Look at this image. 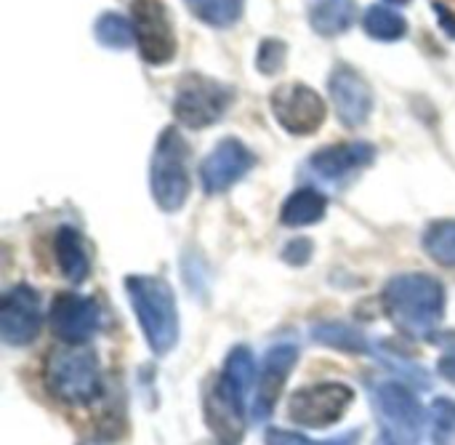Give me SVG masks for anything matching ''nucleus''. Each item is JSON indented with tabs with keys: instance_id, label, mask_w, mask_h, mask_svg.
Segmentation results:
<instances>
[{
	"instance_id": "obj_31",
	"label": "nucleus",
	"mask_w": 455,
	"mask_h": 445,
	"mask_svg": "<svg viewBox=\"0 0 455 445\" xmlns=\"http://www.w3.org/2000/svg\"><path fill=\"white\" fill-rule=\"evenodd\" d=\"M384 3H392V5H403V3H408V0H384Z\"/></svg>"
},
{
	"instance_id": "obj_4",
	"label": "nucleus",
	"mask_w": 455,
	"mask_h": 445,
	"mask_svg": "<svg viewBox=\"0 0 455 445\" xmlns=\"http://www.w3.org/2000/svg\"><path fill=\"white\" fill-rule=\"evenodd\" d=\"M43 382L53 400L61 406H91L101 395V363L88 344H59L48 352Z\"/></svg>"
},
{
	"instance_id": "obj_21",
	"label": "nucleus",
	"mask_w": 455,
	"mask_h": 445,
	"mask_svg": "<svg viewBox=\"0 0 455 445\" xmlns=\"http://www.w3.org/2000/svg\"><path fill=\"white\" fill-rule=\"evenodd\" d=\"M363 29L381 43H395L408 35V21L389 5H371L363 13Z\"/></svg>"
},
{
	"instance_id": "obj_14",
	"label": "nucleus",
	"mask_w": 455,
	"mask_h": 445,
	"mask_svg": "<svg viewBox=\"0 0 455 445\" xmlns=\"http://www.w3.org/2000/svg\"><path fill=\"white\" fill-rule=\"evenodd\" d=\"M51 331L67 344H88L101 328V307L91 296L59 294L48 310Z\"/></svg>"
},
{
	"instance_id": "obj_22",
	"label": "nucleus",
	"mask_w": 455,
	"mask_h": 445,
	"mask_svg": "<svg viewBox=\"0 0 455 445\" xmlns=\"http://www.w3.org/2000/svg\"><path fill=\"white\" fill-rule=\"evenodd\" d=\"M96 40L104 45V48H112V51H125L131 45H136V29H133V21L131 16H123V13H115V11H107L96 19Z\"/></svg>"
},
{
	"instance_id": "obj_30",
	"label": "nucleus",
	"mask_w": 455,
	"mask_h": 445,
	"mask_svg": "<svg viewBox=\"0 0 455 445\" xmlns=\"http://www.w3.org/2000/svg\"><path fill=\"white\" fill-rule=\"evenodd\" d=\"M435 11H437V16H440V27L451 35V37H455V13L453 11H448L445 5H435Z\"/></svg>"
},
{
	"instance_id": "obj_1",
	"label": "nucleus",
	"mask_w": 455,
	"mask_h": 445,
	"mask_svg": "<svg viewBox=\"0 0 455 445\" xmlns=\"http://www.w3.org/2000/svg\"><path fill=\"white\" fill-rule=\"evenodd\" d=\"M256 384V358L248 347L229 350L221 374L216 376L208 400L205 422L219 445H240L248 425V392Z\"/></svg>"
},
{
	"instance_id": "obj_18",
	"label": "nucleus",
	"mask_w": 455,
	"mask_h": 445,
	"mask_svg": "<svg viewBox=\"0 0 455 445\" xmlns=\"http://www.w3.org/2000/svg\"><path fill=\"white\" fill-rule=\"evenodd\" d=\"M309 24L323 37L344 35L355 24V0H307Z\"/></svg>"
},
{
	"instance_id": "obj_28",
	"label": "nucleus",
	"mask_w": 455,
	"mask_h": 445,
	"mask_svg": "<svg viewBox=\"0 0 455 445\" xmlns=\"http://www.w3.org/2000/svg\"><path fill=\"white\" fill-rule=\"evenodd\" d=\"M312 251H315V246L309 238H296L283 248V259L288 264H307L312 259Z\"/></svg>"
},
{
	"instance_id": "obj_2",
	"label": "nucleus",
	"mask_w": 455,
	"mask_h": 445,
	"mask_svg": "<svg viewBox=\"0 0 455 445\" xmlns=\"http://www.w3.org/2000/svg\"><path fill=\"white\" fill-rule=\"evenodd\" d=\"M381 304L387 318L405 336L427 339L443 326L448 296L437 278L427 272H405V275H395L384 286Z\"/></svg>"
},
{
	"instance_id": "obj_11",
	"label": "nucleus",
	"mask_w": 455,
	"mask_h": 445,
	"mask_svg": "<svg viewBox=\"0 0 455 445\" xmlns=\"http://www.w3.org/2000/svg\"><path fill=\"white\" fill-rule=\"evenodd\" d=\"M40 331H43L40 294L27 283L8 288L0 302V339L8 347H27L40 336Z\"/></svg>"
},
{
	"instance_id": "obj_13",
	"label": "nucleus",
	"mask_w": 455,
	"mask_h": 445,
	"mask_svg": "<svg viewBox=\"0 0 455 445\" xmlns=\"http://www.w3.org/2000/svg\"><path fill=\"white\" fill-rule=\"evenodd\" d=\"M256 166V155L240 139H221L200 163V184L205 195H221L243 182Z\"/></svg>"
},
{
	"instance_id": "obj_7",
	"label": "nucleus",
	"mask_w": 455,
	"mask_h": 445,
	"mask_svg": "<svg viewBox=\"0 0 455 445\" xmlns=\"http://www.w3.org/2000/svg\"><path fill=\"white\" fill-rule=\"evenodd\" d=\"M235 101V88L213 80L208 75H184L176 96H173V115L181 125L200 131L216 125Z\"/></svg>"
},
{
	"instance_id": "obj_3",
	"label": "nucleus",
	"mask_w": 455,
	"mask_h": 445,
	"mask_svg": "<svg viewBox=\"0 0 455 445\" xmlns=\"http://www.w3.org/2000/svg\"><path fill=\"white\" fill-rule=\"evenodd\" d=\"M125 294L149 350L157 358L168 355L179 344V334H181L173 288L155 275H128Z\"/></svg>"
},
{
	"instance_id": "obj_6",
	"label": "nucleus",
	"mask_w": 455,
	"mask_h": 445,
	"mask_svg": "<svg viewBox=\"0 0 455 445\" xmlns=\"http://www.w3.org/2000/svg\"><path fill=\"white\" fill-rule=\"evenodd\" d=\"M189 144L179 128L168 125L155 142L152 163H149V190L155 203L165 214H176L184 208L189 198Z\"/></svg>"
},
{
	"instance_id": "obj_29",
	"label": "nucleus",
	"mask_w": 455,
	"mask_h": 445,
	"mask_svg": "<svg viewBox=\"0 0 455 445\" xmlns=\"http://www.w3.org/2000/svg\"><path fill=\"white\" fill-rule=\"evenodd\" d=\"M437 371H440V376H443L445 382L455 384V336L448 342V350H445V355L440 358Z\"/></svg>"
},
{
	"instance_id": "obj_15",
	"label": "nucleus",
	"mask_w": 455,
	"mask_h": 445,
	"mask_svg": "<svg viewBox=\"0 0 455 445\" xmlns=\"http://www.w3.org/2000/svg\"><path fill=\"white\" fill-rule=\"evenodd\" d=\"M328 91H331L333 109L344 125L357 128L368 123L373 112V88L355 67L339 64L328 77Z\"/></svg>"
},
{
	"instance_id": "obj_12",
	"label": "nucleus",
	"mask_w": 455,
	"mask_h": 445,
	"mask_svg": "<svg viewBox=\"0 0 455 445\" xmlns=\"http://www.w3.org/2000/svg\"><path fill=\"white\" fill-rule=\"evenodd\" d=\"M299 363V347L296 344H275L264 355L259 366V379H256V392L251 400V422L261 425L272 417L277 409V400L283 395V387L288 384L293 366Z\"/></svg>"
},
{
	"instance_id": "obj_19",
	"label": "nucleus",
	"mask_w": 455,
	"mask_h": 445,
	"mask_svg": "<svg viewBox=\"0 0 455 445\" xmlns=\"http://www.w3.org/2000/svg\"><path fill=\"white\" fill-rule=\"evenodd\" d=\"M328 211V198L315 187H301L288 195V200L280 208V222L285 227H312L323 222Z\"/></svg>"
},
{
	"instance_id": "obj_9",
	"label": "nucleus",
	"mask_w": 455,
	"mask_h": 445,
	"mask_svg": "<svg viewBox=\"0 0 455 445\" xmlns=\"http://www.w3.org/2000/svg\"><path fill=\"white\" fill-rule=\"evenodd\" d=\"M136 45L149 67H163L176 56V29L163 0H131Z\"/></svg>"
},
{
	"instance_id": "obj_26",
	"label": "nucleus",
	"mask_w": 455,
	"mask_h": 445,
	"mask_svg": "<svg viewBox=\"0 0 455 445\" xmlns=\"http://www.w3.org/2000/svg\"><path fill=\"white\" fill-rule=\"evenodd\" d=\"M264 445H360V430H349V433L331 438V441H312V438L291 433V430L269 427L264 435Z\"/></svg>"
},
{
	"instance_id": "obj_16",
	"label": "nucleus",
	"mask_w": 455,
	"mask_h": 445,
	"mask_svg": "<svg viewBox=\"0 0 455 445\" xmlns=\"http://www.w3.org/2000/svg\"><path fill=\"white\" fill-rule=\"evenodd\" d=\"M376 160V147L368 142H341L317 150L309 158V171L323 182H344L360 171H365Z\"/></svg>"
},
{
	"instance_id": "obj_27",
	"label": "nucleus",
	"mask_w": 455,
	"mask_h": 445,
	"mask_svg": "<svg viewBox=\"0 0 455 445\" xmlns=\"http://www.w3.org/2000/svg\"><path fill=\"white\" fill-rule=\"evenodd\" d=\"M285 56H288V48L283 40H264L259 45V53H256V67L264 72V75H275L283 69L285 64Z\"/></svg>"
},
{
	"instance_id": "obj_24",
	"label": "nucleus",
	"mask_w": 455,
	"mask_h": 445,
	"mask_svg": "<svg viewBox=\"0 0 455 445\" xmlns=\"http://www.w3.org/2000/svg\"><path fill=\"white\" fill-rule=\"evenodd\" d=\"M427 254L445 267H455V219H440L424 232Z\"/></svg>"
},
{
	"instance_id": "obj_8",
	"label": "nucleus",
	"mask_w": 455,
	"mask_h": 445,
	"mask_svg": "<svg viewBox=\"0 0 455 445\" xmlns=\"http://www.w3.org/2000/svg\"><path fill=\"white\" fill-rule=\"evenodd\" d=\"M355 403V390L344 382H320L296 390L288 398V419L304 430H328L339 425Z\"/></svg>"
},
{
	"instance_id": "obj_23",
	"label": "nucleus",
	"mask_w": 455,
	"mask_h": 445,
	"mask_svg": "<svg viewBox=\"0 0 455 445\" xmlns=\"http://www.w3.org/2000/svg\"><path fill=\"white\" fill-rule=\"evenodd\" d=\"M187 8L208 27L227 29L240 21L245 11V0H184Z\"/></svg>"
},
{
	"instance_id": "obj_25",
	"label": "nucleus",
	"mask_w": 455,
	"mask_h": 445,
	"mask_svg": "<svg viewBox=\"0 0 455 445\" xmlns=\"http://www.w3.org/2000/svg\"><path fill=\"white\" fill-rule=\"evenodd\" d=\"M429 438L432 445H455V400L437 398L429 409Z\"/></svg>"
},
{
	"instance_id": "obj_17",
	"label": "nucleus",
	"mask_w": 455,
	"mask_h": 445,
	"mask_svg": "<svg viewBox=\"0 0 455 445\" xmlns=\"http://www.w3.org/2000/svg\"><path fill=\"white\" fill-rule=\"evenodd\" d=\"M53 256H56L59 272L72 286L85 283V278L91 275V256H88L83 235L75 227H59L56 230V235H53Z\"/></svg>"
},
{
	"instance_id": "obj_10",
	"label": "nucleus",
	"mask_w": 455,
	"mask_h": 445,
	"mask_svg": "<svg viewBox=\"0 0 455 445\" xmlns=\"http://www.w3.org/2000/svg\"><path fill=\"white\" fill-rule=\"evenodd\" d=\"M275 120L293 136H312L325 123V99L307 83H285L269 96Z\"/></svg>"
},
{
	"instance_id": "obj_20",
	"label": "nucleus",
	"mask_w": 455,
	"mask_h": 445,
	"mask_svg": "<svg viewBox=\"0 0 455 445\" xmlns=\"http://www.w3.org/2000/svg\"><path fill=\"white\" fill-rule=\"evenodd\" d=\"M312 339L325 347L341 350V352H357V355L376 352V344L360 328H355L349 323H317L312 328Z\"/></svg>"
},
{
	"instance_id": "obj_5",
	"label": "nucleus",
	"mask_w": 455,
	"mask_h": 445,
	"mask_svg": "<svg viewBox=\"0 0 455 445\" xmlns=\"http://www.w3.org/2000/svg\"><path fill=\"white\" fill-rule=\"evenodd\" d=\"M371 409L379 425L373 445H421L427 430V409L403 382H373L368 387Z\"/></svg>"
}]
</instances>
